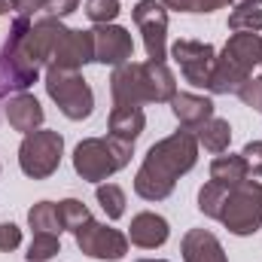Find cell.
Segmentation results:
<instances>
[{"instance_id": "cell-1", "label": "cell", "mask_w": 262, "mask_h": 262, "mask_svg": "<svg viewBox=\"0 0 262 262\" xmlns=\"http://www.w3.org/2000/svg\"><path fill=\"white\" fill-rule=\"evenodd\" d=\"M198 162V140L192 131L180 128L152 143L134 174V192L143 201H165L177 180L189 174Z\"/></svg>"}, {"instance_id": "cell-2", "label": "cell", "mask_w": 262, "mask_h": 262, "mask_svg": "<svg viewBox=\"0 0 262 262\" xmlns=\"http://www.w3.org/2000/svg\"><path fill=\"white\" fill-rule=\"evenodd\" d=\"M113 104H168L177 95V79L165 61H128L110 73Z\"/></svg>"}, {"instance_id": "cell-3", "label": "cell", "mask_w": 262, "mask_h": 262, "mask_svg": "<svg viewBox=\"0 0 262 262\" xmlns=\"http://www.w3.org/2000/svg\"><path fill=\"white\" fill-rule=\"evenodd\" d=\"M134 156V143L119 137H85L73 149V171L85 183H107Z\"/></svg>"}, {"instance_id": "cell-4", "label": "cell", "mask_w": 262, "mask_h": 262, "mask_svg": "<svg viewBox=\"0 0 262 262\" xmlns=\"http://www.w3.org/2000/svg\"><path fill=\"white\" fill-rule=\"evenodd\" d=\"M216 220L238 238L256 235L262 229V183L259 180H244L238 186H229L223 204H220Z\"/></svg>"}, {"instance_id": "cell-5", "label": "cell", "mask_w": 262, "mask_h": 262, "mask_svg": "<svg viewBox=\"0 0 262 262\" xmlns=\"http://www.w3.org/2000/svg\"><path fill=\"white\" fill-rule=\"evenodd\" d=\"M46 95L55 101V107L64 113L70 122H82L95 110V92L85 82L79 70H61V67H46L43 73Z\"/></svg>"}, {"instance_id": "cell-6", "label": "cell", "mask_w": 262, "mask_h": 262, "mask_svg": "<svg viewBox=\"0 0 262 262\" xmlns=\"http://www.w3.org/2000/svg\"><path fill=\"white\" fill-rule=\"evenodd\" d=\"M61 156H64V137L58 131H49V128L31 131V134L21 137L18 168L31 180H49L58 171Z\"/></svg>"}, {"instance_id": "cell-7", "label": "cell", "mask_w": 262, "mask_h": 262, "mask_svg": "<svg viewBox=\"0 0 262 262\" xmlns=\"http://www.w3.org/2000/svg\"><path fill=\"white\" fill-rule=\"evenodd\" d=\"M76 238V247L82 256L89 259H104V262H116L128 253V235H122L119 229L107 226V223H98V220H89L82 229L73 232Z\"/></svg>"}, {"instance_id": "cell-8", "label": "cell", "mask_w": 262, "mask_h": 262, "mask_svg": "<svg viewBox=\"0 0 262 262\" xmlns=\"http://www.w3.org/2000/svg\"><path fill=\"white\" fill-rule=\"evenodd\" d=\"M131 18L143 34L146 58L165 61L168 58V9L159 0H137V6L131 9Z\"/></svg>"}, {"instance_id": "cell-9", "label": "cell", "mask_w": 262, "mask_h": 262, "mask_svg": "<svg viewBox=\"0 0 262 262\" xmlns=\"http://www.w3.org/2000/svg\"><path fill=\"white\" fill-rule=\"evenodd\" d=\"M171 58L177 61L183 79L195 89H207L210 82V73L216 64V49L210 43H201V40H177L171 46Z\"/></svg>"}, {"instance_id": "cell-10", "label": "cell", "mask_w": 262, "mask_h": 262, "mask_svg": "<svg viewBox=\"0 0 262 262\" xmlns=\"http://www.w3.org/2000/svg\"><path fill=\"white\" fill-rule=\"evenodd\" d=\"M95 61V37L92 31H76V28H64L55 52L46 67H61V70H82V67Z\"/></svg>"}, {"instance_id": "cell-11", "label": "cell", "mask_w": 262, "mask_h": 262, "mask_svg": "<svg viewBox=\"0 0 262 262\" xmlns=\"http://www.w3.org/2000/svg\"><path fill=\"white\" fill-rule=\"evenodd\" d=\"M92 37H95V61L98 64L119 67L134 58V40L122 25H116V21L113 25H95Z\"/></svg>"}, {"instance_id": "cell-12", "label": "cell", "mask_w": 262, "mask_h": 262, "mask_svg": "<svg viewBox=\"0 0 262 262\" xmlns=\"http://www.w3.org/2000/svg\"><path fill=\"white\" fill-rule=\"evenodd\" d=\"M171 238V226L165 216L152 213V210H143V213H134L128 226V241L140 250H156L162 247L165 241Z\"/></svg>"}, {"instance_id": "cell-13", "label": "cell", "mask_w": 262, "mask_h": 262, "mask_svg": "<svg viewBox=\"0 0 262 262\" xmlns=\"http://www.w3.org/2000/svg\"><path fill=\"white\" fill-rule=\"evenodd\" d=\"M220 58H226L229 64L241 67L244 73L253 76V67L262 64V37L259 34H247V31H238L226 40Z\"/></svg>"}, {"instance_id": "cell-14", "label": "cell", "mask_w": 262, "mask_h": 262, "mask_svg": "<svg viewBox=\"0 0 262 262\" xmlns=\"http://www.w3.org/2000/svg\"><path fill=\"white\" fill-rule=\"evenodd\" d=\"M168 104H171V113H174V119L180 122V128H186V131H195L198 125H204V122L213 116V101L204 98V95L177 92Z\"/></svg>"}, {"instance_id": "cell-15", "label": "cell", "mask_w": 262, "mask_h": 262, "mask_svg": "<svg viewBox=\"0 0 262 262\" xmlns=\"http://www.w3.org/2000/svg\"><path fill=\"white\" fill-rule=\"evenodd\" d=\"M183 262H229L220 238L207 229H189L180 241Z\"/></svg>"}, {"instance_id": "cell-16", "label": "cell", "mask_w": 262, "mask_h": 262, "mask_svg": "<svg viewBox=\"0 0 262 262\" xmlns=\"http://www.w3.org/2000/svg\"><path fill=\"white\" fill-rule=\"evenodd\" d=\"M43 119H46V113H43L40 101L31 92H18L15 98H9V104H6V122L18 134L40 131L43 128Z\"/></svg>"}, {"instance_id": "cell-17", "label": "cell", "mask_w": 262, "mask_h": 262, "mask_svg": "<svg viewBox=\"0 0 262 262\" xmlns=\"http://www.w3.org/2000/svg\"><path fill=\"white\" fill-rule=\"evenodd\" d=\"M107 128H110V137H119V140L134 143L143 134V128H146V116H143V110L137 104H113Z\"/></svg>"}, {"instance_id": "cell-18", "label": "cell", "mask_w": 262, "mask_h": 262, "mask_svg": "<svg viewBox=\"0 0 262 262\" xmlns=\"http://www.w3.org/2000/svg\"><path fill=\"white\" fill-rule=\"evenodd\" d=\"M195 140L198 146H204L207 152H226L229 149V143H232V125H229V119H220V116H210L204 125H198L195 131Z\"/></svg>"}, {"instance_id": "cell-19", "label": "cell", "mask_w": 262, "mask_h": 262, "mask_svg": "<svg viewBox=\"0 0 262 262\" xmlns=\"http://www.w3.org/2000/svg\"><path fill=\"white\" fill-rule=\"evenodd\" d=\"M210 180L220 183V186H238V183L250 180L241 152H238V156H232V152H229V156H216V159L210 162Z\"/></svg>"}, {"instance_id": "cell-20", "label": "cell", "mask_w": 262, "mask_h": 262, "mask_svg": "<svg viewBox=\"0 0 262 262\" xmlns=\"http://www.w3.org/2000/svg\"><path fill=\"white\" fill-rule=\"evenodd\" d=\"M28 226L34 232H52V235H61V220H58V204L55 201H37L31 210H28Z\"/></svg>"}, {"instance_id": "cell-21", "label": "cell", "mask_w": 262, "mask_h": 262, "mask_svg": "<svg viewBox=\"0 0 262 262\" xmlns=\"http://www.w3.org/2000/svg\"><path fill=\"white\" fill-rule=\"evenodd\" d=\"M95 198L101 204V210L107 213V220H122L125 216V189L116 183H98Z\"/></svg>"}, {"instance_id": "cell-22", "label": "cell", "mask_w": 262, "mask_h": 262, "mask_svg": "<svg viewBox=\"0 0 262 262\" xmlns=\"http://www.w3.org/2000/svg\"><path fill=\"white\" fill-rule=\"evenodd\" d=\"M58 253H61V241H58V235H52V232H34L25 259L28 262H49L52 256H58Z\"/></svg>"}, {"instance_id": "cell-23", "label": "cell", "mask_w": 262, "mask_h": 262, "mask_svg": "<svg viewBox=\"0 0 262 262\" xmlns=\"http://www.w3.org/2000/svg\"><path fill=\"white\" fill-rule=\"evenodd\" d=\"M58 220H61L64 232H76L92 220V213L79 198H64V201H58Z\"/></svg>"}, {"instance_id": "cell-24", "label": "cell", "mask_w": 262, "mask_h": 262, "mask_svg": "<svg viewBox=\"0 0 262 262\" xmlns=\"http://www.w3.org/2000/svg\"><path fill=\"white\" fill-rule=\"evenodd\" d=\"M229 28L238 34V31H247V34H259L262 31V9L259 6H238L229 12Z\"/></svg>"}, {"instance_id": "cell-25", "label": "cell", "mask_w": 262, "mask_h": 262, "mask_svg": "<svg viewBox=\"0 0 262 262\" xmlns=\"http://www.w3.org/2000/svg\"><path fill=\"white\" fill-rule=\"evenodd\" d=\"M226 189H229V186H220V183L207 180V183L198 189V210H201L204 216L216 220V213H220V204H223V198H226Z\"/></svg>"}, {"instance_id": "cell-26", "label": "cell", "mask_w": 262, "mask_h": 262, "mask_svg": "<svg viewBox=\"0 0 262 262\" xmlns=\"http://www.w3.org/2000/svg\"><path fill=\"white\" fill-rule=\"evenodd\" d=\"M82 9H85L89 21H95V25H113L122 12L119 0H85Z\"/></svg>"}, {"instance_id": "cell-27", "label": "cell", "mask_w": 262, "mask_h": 262, "mask_svg": "<svg viewBox=\"0 0 262 262\" xmlns=\"http://www.w3.org/2000/svg\"><path fill=\"white\" fill-rule=\"evenodd\" d=\"M238 98L244 107H250L253 113H262V76H250L241 89H238Z\"/></svg>"}, {"instance_id": "cell-28", "label": "cell", "mask_w": 262, "mask_h": 262, "mask_svg": "<svg viewBox=\"0 0 262 262\" xmlns=\"http://www.w3.org/2000/svg\"><path fill=\"white\" fill-rule=\"evenodd\" d=\"M79 9V0H46L43 3V9L37 12V18H64L70 12H76Z\"/></svg>"}, {"instance_id": "cell-29", "label": "cell", "mask_w": 262, "mask_h": 262, "mask_svg": "<svg viewBox=\"0 0 262 262\" xmlns=\"http://www.w3.org/2000/svg\"><path fill=\"white\" fill-rule=\"evenodd\" d=\"M241 159H244V165H247L250 180H253V177H262V140H250V143H244Z\"/></svg>"}, {"instance_id": "cell-30", "label": "cell", "mask_w": 262, "mask_h": 262, "mask_svg": "<svg viewBox=\"0 0 262 262\" xmlns=\"http://www.w3.org/2000/svg\"><path fill=\"white\" fill-rule=\"evenodd\" d=\"M21 247V229L15 223H0V253H12Z\"/></svg>"}, {"instance_id": "cell-31", "label": "cell", "mask_w": 262, "mask_h": 262, "mask_svg": "<svg viewBox=\"0 0 262 262\" xmlns=\"http://www.w3.org/2000/svg\"><path fill=\"white\" fill-rule=\"evenodd\" d=\"M46 0H15V15L21 18H37V12L43 9Z\"/></svg>"}, {"instance_id": "cell-32", "label": "cell", "mask_w": 262, "mask_h": 262, "mask_svg": "<svg viewBox=\"0 0 262 262\" xmlns=\"http://www.w3.org/2000/svg\"><path fill=\"white\" fill-rule=\"evenodd\" d=\"M189 3V12H216V9H223L229 0H186Z\"/></svg>"}, {"instance_id": "cell-33", "label": "cell", "mask_w": 262, "mask_h": 262, "mask_svg": "<svg viewBox=\"0 0 262 262\" xmlns=\"http://www.w3.org/2000/svg\"><path fill=\"white\" fill-rule=\"evenodd\" d=\"M9 92H15V85H12V79L6 76V70L0 67V101H3V98H6Z\"/></svg>"}, {"instance_id": "cell-34", "label": "cell", "mask_w": 262, "mask_h": 262, "mask_svg": "<svg viewBox=\"0 0 262 262\" xmlns=\"http://www.w3.org/2000/svg\"><path fill=\"white\" fill-rule=\"evenodd\" d=\"M15 12V0H0V15H9Z\"/></svg>"}, {"instance_id": "cell-35", "label": "cell", "mask_w": 262, "mask_h": 262, "mask_svg": "<svg viewBox=\"0 0 262 262\" xmlns=\"http://www.w3.org/2000/svg\"><path fill=\"white\" fill-rule=\"evenodd\" d=\"M232 3V9H238V6H262V0H229Z\"/></svg>"}, {"instance_id": "cell-36", "label": "cell", "mask_w": 262, "mask_h": 262, "mask_svg": "<svg viewBox=\"0 0 262 262\" xmlns=\"http://www.w3.org/2000/svg\"><path fill=\"white\" fill-rule=\"evenodd\" d=\"M137 262H168V259H137Z\"/></svg>"}]
</instances>
